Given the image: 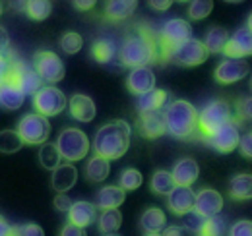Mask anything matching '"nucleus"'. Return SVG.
Here are the masks:
<instances>
[{"label":"nucleus","instance_id":"7c9ffc66","mask_svg":"<svg viewBox=\"0 0 252 236\" xmlns=\"http://www.w3.org/2000/svg\"><path fill=\"white\" fill-rule=\"evenodd\" d=\"M117 55V45L111 39H97L92 45V57L99 64H109Z\"/></svg>","mask_w":252,"mask_h":236},{"label":"nucleus","instance_id":"7ed1b4c3","mask_svg":"<svg viewBox=\"0 0 252 236\" xmlns=\"http://www.w3.org/2000/svg\"><path fill=\"white\" fill-rule=\"evenodd\" d=\"M163 118L169 136L183 142L198 136V111L189 101L177 99L169 103V107L163 111Z\"/></svg>","mask_w":252,"mask_h":236},{"label":"nucleus","instance_id":"ea45409f","mask_svg":"<svg viewBox=\"0 0 252 236\" xmlns=\"http://www.w3.org/2000/svg\"><path fill=\"white\" fill-rule=\"evenodd\" d=\"M204 221H206V217L198 215L194 209L189 211L187 215H183V227H185L189 233H196V235H200V233H202V227H204Z\"/></svg>","mask_w":252,"mask_h":236},{"label":"nucleus","instance_id":"c85d7f7f","mask_svg":"<svg viewBox=\"0 0 252 236\" xmlns=\"http://www.w3.org/2000/svg\"><path fill=\"white\" fill-rule=\"evenodd\" d=\"M227 41H229V31L223 30V28H212V30L206 33V37H204L202 43H204L208 55L210 53L212 55H220V53H223Z\"/></svg>","mask_w":252,"mask_h":236},{"label":"nucleus","instance_id":"9b49d317","mask_svg":"<svg viewBox=\"0 0 252 236\" xmlns=\"http://www.w3.org/2000/svg\"><path fill=\"white\" fill-rule=\"evenodd\" d=\"M251 72V64L243 59H225L221 60L214 72L216 82L221 86H231L241 80H245Z\"/></svg>","mask_w":252,"mask_h":236},{"label":"nucleus","instance_id":"49530a36","mask_svg":"<svg viewBox=\"0 0 252 236\" xmlns=\"http://www.w3.org/2000/svg\"><path fill=\"white\" fill-rule=\"evenodd\" d=\"M161 236H189V231L183 225H171V227L163 229V235Z\"/></svg>","mask_w":252,"mask_h":236},{"label":"nucleus","instance_id":"2eb2a0df","mask_svg":"<svg viewBox=\"0 0 252 236\" xmlns=\"http://www.w3.org/2000/svg\"><path fill=\"white\" fill-rule=\"evenodd\" d=\"M221 209H223V196H221L218 190H212V188H204L196 194V200H194V211L202 217H214V215H220Z\"/></svg>","mask_w":252,"mask_h":236},{"label":"nucleus","instance_id":"cd10ccee","mask_svg":"<svg viewBox=\"0 0 252 236\" xmlns=\"http://www.w3.org/2000/svg\"><path fill=\"white\" fill-rule=\"evenodd\" d=\"M111 175V165L107 159L99 157V155H94L88 163H86V178L90 182H103L107 180V177Z\"/></svg>","mask_w":252,"mask_h":236},{"label":"nucleus","instance_id":"9d476101","mask_svg":"<svg viewBox=\"0 0 252 236\" xmlns=\"http://www.w3.org/2000/svg\"><path fill=\"white\" fill-rule=\"evenodd\" d=\"M206 59H208V51L204 43L192 37L189 41L181 43L177 49H173L167 62H175L177 66H183V68H194V66L204 64Z\"/></svg>","mask_w":252,"mask_h":236},{"label":"nucleus","instance_id":"b1692460","mask_svg":"<svg viewBox=\"0 0 252 236\" xmlns=\"http://www.w3.org/2000/svg\"><path fill=\"white\" fill-rule=\"evenodd\" d=\"M138 8L136 0H111L105 4V20L111 24H119L125 22L126 18H130Z\"/></svg>","mask_w":252,"mask_h":236},{"label":"nucleus","instance_id":"6e6d98bb","mask_svg":"<svg viewBox=\"0 0 252 236\" xmlns=\"http://www.w3.org/2000/svg\"><path fill=\"white\" fill-rule=\"evenodd\" d=\"M2 12H4V4L0 2V16H2Z\"/></svg>","mask_w":252,"mask_h":236},{"label":"nucleus","instance_id":"0eeeda50","mask_svg":"<svg viewBox=\"0 0 252 236\" xmlns=\"http://www.w3.org/2000/svg\"><path fill=\"white\" fill-rule=\"evenodd\" d=\"M18 136L22 144L28 146H43L47 144V138L51 136V122L49 118L41 117L37 113L24 115L18 122Z\"/></svg>","mask_w":252,"mask_h":236},{"label":"nucleus","instance_id":"aec40b11","mask_svg":"<svg viewBox=\"0 0 252 236\" xmlns=\"http://www.w3.org/2000/svg\"><path fill=\"white\" fill-rule=\"evenodd\" d=\"M171 175H173V180H175L177 186H189L190 188L200 177V167H198V163L194 159L185 157V159H179L175 163Z\"/></svg>","mask_w":252,"mask_h":236},{"label":"nucleus","instance_id":"c756f323","mask_svg":"<svg viewBox=\"0 0 252 236\" xmlns=\"http://www.w3.org/2000/svg\"><path fill=\"white\" fill-rule=\"evenodd\" d=\"M121 225H123V213L119 209H105L101 211V215H97V227L103 235L117 233Z\"/></svg>","mask_w":252,"mask_h":236},{"label":"nucleus","instance_id":"72a5a7b5","mask_svg":"<svg viewBox=\"0 0 252 236\" xmlns=\"http://www.w3.org/2000/svg\"><path fill=\"white\" fill-rule=\"evenodd\" d=\"M39 163L43 169H49V171H55L59 165H61V153L55 144H43L39 149Z\"/></svg>","mask_w":252,"mask_h":236},{"label":"nucleus","instance_id":"423d86ee","mask_svg":"<svg viewBox=\"0 0 252 236\" xmlns=\"http://www.w3.org/2000/svg\"><path fill=\"white\" fill-rule=\"evenodd\" d=\"M57 149L66 163H78L90 153V138L80 128H66L57 138Z\"/></svg>","mask_w":252,"mask_h":236},{"label":"nucleus","instance_id":"864d4df0","mask_svg":"<svg viewBox=\"0 0 252 236\" xmlns=\"http://www.w3.org/2000/svg\"><path fill=\"white\" fill-rule=\"evenodd\" d=\"M12 235V225L0 215V236H10Z\"/></svg>","mask_w":252,"mask_h":236},{"label":"nucleus","instance_id":"58836bf2","mask_svg":"<svg viewBox=\"0 0 252 236\" xmlns=\"http://www.w3.org/2000/svg\"><path fill=\"white\" fill-rule=\"evenodd\" d=\"M214 10L212 0H194L189 2V18L190 20H206Z\"/></svg>","mask_w":252,"mask_h":236},{"label":"nucleus","instance_id":"13d9d810","mask_svg":"<svg viewBox=\"0 0 252 236\" xmlns=\"http://www.w3.org/2000/svg\"><path fill=\"white\" fill-rule=\"evenodd\" d=\"M146 236H161L159 233H156V235H146Z\"/></svg>","mask_w":252,"mask_h":236},{"label":"nucleus","instance_id":"f8f14e48","mask_svg":"<svg viewBox=\"0 0 252 236\" xmlns=\"http://www.w3.org/2000/svg\"><path fill=\"white\" fill-rule=\"evenodd\" d=\"M239 140H241L239 126L235 122H227L220 130H216L212 136H208L204 142L212 149H216L218 153L225 155V153H231L233 149L239 148Z\"/></svg>","mask_w":252,"mask_h":236},{"label":"nucleus","instance_id":"a18cd8bd","mask_svg":"<svg viewBox=\"0 0 252 236\" xmlns=\"http://www.w3.org/2000/svg\"><path fill=\"white\" fill-rule=\"evenodd\" d=\"M72 200L66 196V194H59L57 198H55V209L57 211H63V213H68L70 211V207H72Z\"/></svg>","mask_w":252,"mask_h":236},{"label":"nucleus","instance_id":"8fccbe9b","mask_svg":"<svg viewBox=\"0 0 252 236\" xmlns=\"http://www.w3.org/2000/svg\"><path fill=\"white\" fill-rule=\"evenodd\" d=\"M148 6L152 10H158V12H167L173 6V2L171 0H152V2H148Z\"/></svg>","mask_w":252,"mask_h":236},{"label":"nucleus","instance_id":"37998d69","mask_svg":"<svg viewBox=\"0 0 252 236\" xmlns=\"http://www.w3.org/2000/svg\"><path fill=\"white\" fill-rule=\"evenodd\" d=\"M227 236H252V221L241 219V221L233 223L231 229L227 231Z\"/></svg>","mask_w":252,"mask_h":236},{"label":"nucleus","instance_id":"c03bdc74","mask_svg":"<svg viewBox=\"0 0 252 236\" xmlns=\"http://www.w3.org/2000/svg\"><path fill=\"white\" fill-rule=\"evenodd\" d=\"M239 151L245 159H252V130L243 134L241 140H239Z\"/></svg>","mask_w":252,"mask_h":236},{"label":"nucleus","instance_id":"de8ad7c7","mask_svg":"<svg viewBox=\"0 0 252 236\" xmlns=\"http://www.w3.org/2000/svg\"><path fill=\"white\" fill-rule=\"evenodd\" d=\"M61 236H88V235H86V229H80L76 225L66 223L63 227V231H61Z\"/></svg>","mask_w":252,"mask_h":236},{"label":"nucleus","instance_id":"ddd939ff","mask_svg":"<svg viewBox=\"0 0 252 236\" xmlns=\"http://www.w3.org/2000/svg\"><path fill=\"white\" fill-rule=\"evenodd\" d=\"M225 59H247L252 57V31L247 28L235 30L233 35H229V41L223 49Z\"/></svg>","mask_w":252,"mask_h":236},{"label":"nucleus","instance_id":"5fc2aeb1","mask_svg":"<svg viewBox=\"0 0 252 236\" xmlns=\"http://www.w3.org/2000/svg\"><path fill=\"white\" fill-rule=\"evenodd\" d=\"M247 30L252 31V12L249 14V18H247Z\"/></svg>","mask_w":252,"mask_h":236},{"label":"nucleus","instance_id":"393cba45","mask_svg":"<svg viewBox=\"0 0 252 236\" xmlns=\"http://www.w3.org/2000/svg\"><path fill=\"white\" fill-rule=\"evenodd\" d=\"M167 227V215L159 207H148L140 217V229L146 235H156Z\"/></svg>","mask_w":252,"mask_h":236},{"label":"nucleus","instance_id":"dca6fc26","mask_svg":"<svg viewBox=\"0 0 252 236\" xmlns=\"http://www.w3.org/2000/svg\"><path fill=\"white\" fill-rule=\"evenodd\" d=\"M194 200L196 194L192 192V188L189 186H175V190L167 196V207L171 213L175 215H187L189 211L194 209Z\"/></svg>","mask_w":252,"mask_h":236},{"label":"nucleus","instance_id":"f704fd0d","mask_svg":"<svg viewBox=\"0 0 252 236\" xmlns=\"http://www.w3.org/2000/svg\"><path fill=\"white\" fill-rule=\"evenodd\" d=\"M229 231L227 227V221L225 217L221 215H214V217H206L204 221V227H202V233L200 235H206V236H225Z\"/></svg>","mask_w":252,"mask_h":236},{"label":"nucleus","instance_id":"412c9836","mask_svg":"<svg viewBox=\"0 0 252 236\" xmlns=\"http://www.w3.org/2000/svg\"><path fill=\"white\" fill-rule=\"evenodd\" d=\"M78 182V169L72 165V163H64L59 165L55 171H53V177H51V186L55 192L59 194H66L68 190H72Z\"/></svg>","mask_w":252,"mask_h":236},{"label":"nucleus","instance_id":"20e7f679","mask_svg":"<svg viewBox=\"0 0 252 236\" xmlns=\"http://www.w3.org/2000/svg\"><path fill=\"white\" fill-rule=\"evenodd\" d=\"M156 39H158L159 59L167 62L173 49H177L181 43L192 39V26L183 18H171L161 26Z\"/></svg>","mask_w":252,"mask_h":236},{"label":"nucleus","instance_id":"f3484780","mask_svg":"<svg viewBox=\"0 0 252 236\" xmlns=\"http://www.w3.org/2000/svg\"><path fill=\"white\" fill-rule=\"evenodd\" d=\"M68 109H70V117L78 120V122H92L97 115L94 99L84 95V93L72 95L70 101H68Z\"/></svg>","mask_w":252,"mask_h":236},{"label":"nucleus","instance_id":"052dcab7","mask_svg":"<svg viewBox=\"0 0 252 236\" xmlns=\"http://www.w3.org/2000/svg\"><path fill=\"white\" fill-rule=\"evenodd\" d=\"M198 236H206V235H198Z\"/></svg>","mask_w":252,"mask_h":236},{"label":"nucleus","instance_id":"a211bd4d","mask_svg":"<svg viewBox=\"0 0 252 236\" xmlns=\"http://www.w3.org/2000/svg\"><path fill=\"white\" fill-rule=\"evenodd\" d=\"M138 130L146 140H158L163 134H167L165 130V118H163V111H156V113H146L140 115L138 120Z\"/></svg>","mask_w":252,"mask_h":236},{"label":"nucleus","instance_id":"4be33fe9","mask_svg":"<svg viewBox=\"0 0 252 236\" xmlns=\"http://www.w3.org/2000/svg\"><path fill=\"white\" fill-rule=\"evenodd\" d=\"M169 101V91L165 89H152L144 95L138 97V103H136V109L140 115H146V113H156L161 111L165 107V103Z\"/></svg>","mask_w":252,"mask_h":236},{"label":"nucleus","instance_id":"4c0bfd02","mask_svg":"<svg viewBox=\"0 0 252 236\" xmlns=\"http://www.w3.org/2000/svg\"><path fill=\"white\" fill-rule=\"evenodd\" d=\"M82 47H84V39L76 31H68L61 37V49L66 55H76L82 51Z\"/></svg>","mask_w":252,"mask_h":236},{"label":"nucleus","instance_id":"3c124183","mask_svg":"<svg viewBox=\"0 0 252 236\" xmlns=\"http://www.w3.org/2000/svg\"><path fill=\"white\" fill-rule=\"evenodd\" d=\"M8 51H10V35L0 26V53H8Z\"/></svg>","mask_w":252,"mask_h":236},{"label":"nucleus","instance_id":"f03ea898","mask_svg":"<svg viewBox=\"0 0 252 236\" xmlns=\"http://www.w3.org/2000/svg\"><path fill=\"white\" fill-rule=\"evenodd\" d=\"M159 59L158 53V39L150 30H138L130 33L125 39L121 53H119V60L125 68H144L148 64H152L154 60Z\"/></svg>","mask_w":252,"mask_h":236},{"label":"nucleus","instance_id":"bf43d9fd","mask_svg":"<svg viewBox=\"0 0 252 236\" xmlns=\"http://www.w3.org/2000/svg\"><path fill=\"white\" fill-rule=\"evenodd\" d=\"M251 89H252V76H251Z\"/></svg>","mask_w":252,"mask_h":236},{"label":"nucleus","instance_id":"09e8293b","mask_svg":"<svg viewBox=\"0 0 252 236\" xmlns=\"http://www.w3.org/2000/svg\"><path fill=\"white\" fill-rule=\"evenodd\" d=\"M8 53H0V86L6 82V76H8Z\"/></svg>","mask_w":252,"mask_h":236},{"label":"nucleus","instance_id":"6ab92c4d","mask_svg":"<svg viewBox=\"0 0 252 236\" xmlns=\"http://www.w3.org/2000/svg\"><path fill=\"white\" fill-rule=\"evenodd\" d=\"M97 221V207L90 202H74L70 211H68V223L76 225L80 229H86L90 225H94Z\"/></svg>","mask_w":252,"mask_h":236},{"label":"nucleus","instance_id":"79ce46f5","mask_svg":"<svg viewBox=\"0 0 252 236\" xmlns=\"http://www.w3.org/2000/svg\"><path fill=\"white\" fill-rule=\"evenodd\" d=\"M10 236H45V231L35 223H26V225L12 227V235Z\"/></svg>","mask_w":252,"mask_h":236},{"label":"nucleus","instance_id":"4d7b16f0","mask_svg":"<svg viewBox=\"0 0 252 236\" xmlns=\"http://www.w3.org/2000/svg\"><path fill=\"white\" fill-rule=\"evenodd\" d=\"M103 236H119L117 233H109V235H103Z\"/></svg>","mask_w":252,"mask_h":236},{"label":"nucleus","instance_id":"2f4dec72","mask_svg":"<svg viewBox=\"0 0 252 236\" xmlns=\"http://www.w3.org/2000/svg\"><path fill=\"white\" fill-rule=\"evenodd\" d=\"M175 180H173V175L169 171H156L154 177L150 180V188L154 194L158 196H169L173 190H175Z\"/></svg>","mask_w":252,"mask_h":236},{"label":"nucleus","instance_id":"f257e3e1","mask_svg":"<svg viewBox=\"0 0 252 236\" xmlns=\"http://www.w3.org/2000/svg\"><path fill=\"white\" fill-rule=\"evenodd\" d=\"M130 138H132V128L126 120H111L103 124L94 138V151L95 155L111 161H117L125 155L130 148Z\"/></svg>","mask_w":252,"mask_h":236},{"label":"nucleus","instance_id":"603ef678","mask_svg":"<svg viewBox=\"0 0 252 236\" xmlns=\"http://www.w3.org/2000/svg\"><path fill=\"white\" fill-rule=\"evenodd\" d=\"M72 6L76 8V10H80V12H90V10H94L95 8V2L94 0H76V2H72Z\"/></svg>","mask_w":252,"mask_h":236},{"label":"nucleus","instance_id":"a19ab883","mask_svg":"<svg viewBox=\"0 0 252 236\" xmlns=\"http://www.w3.org/2000/svg\"><path fill=\"white\" fill-rule=\"evenodd\" d=\"M237 120L235 124L239 126V120H252V97H243L237 101Z\"/></svg>","mask_w":252,"mask_h":236},{"label":"nucleus","instance_id":"e433bc0d","mask_svg":"<svg viewBox=\"0 0 252 236\" xmlns=\"http://www.w3.org/2000/svg\"><path fill=\"white\" fill-rule=\"evenodd\" d=\"M142 182H144V177H142V173H140L138 169H125V171L121 173V177H119V186H121L125 192H134V190H138V188L142 186Z\"/></svg>","mask_w":252,"mask_h":236},{"label":"nucleus","instance_id":"1a4fd4ad","mask_svg":"<svg viewBox=\"0 0 252 236\" xmlns=\"http://www.w3.org/2000/svg\"><path fill=\"white\" fill-rule=\"evenodd\" d=\"M33 107H35V113L41 117H59L68 107V99L59 88L45 86L33 95Z\"/></svg>","mask_w":252,"mask_h":236},{"label":"nucleus","instance_id":"c9c22d12","mask_svg":"<svg viewBox=\"0 0 252 236\" xmlns=\"http://www.w3.org/2000/svg\"><path fill=\"white\" fill-rule=\"evenodd\" d=\"M22 140L18 136L16 130H2L0 132V153H6V155H12L16 151L22 149Z\"/></svg>","mask_w":252,"mask_h":236},{"label":"nucleus","instance_id":"a878e982","mask_svg":"<svg viewBox=\"0 0 252 236\" xmlns=\"http://www.w3.org/2000/svg\"><path fill=\"white\" fill-rule=\"evenodd\" d=\"M229 196L235 202H247L252 200V175L241 173L229 180Z\"/></svg>","mask_w":252,"mask_h":236},{"label":"nucleus","instance_id":"6e6552de","mask_svg":"<svg viewBox=\"0 0 252 236\" xmlns=\"http://www.w3.org/2000/svg\"><path fill=\"white\" fill-rule=\"evenodd\" d=\"M33 70L37 72L41 82H45L49 86L59 84L66 74L64 62L53 51H37L33 55Z\"/></svg>","mask_w":252,"mask_h":236},{"label":"nucleus","instance_id":"39448f33","mask_svg":"<svg viewBox=\"0 0 252 236\" xmlns=\"http://www.w3.org/2000/svg\"><path fill=\"white\" fill-rule=\"evenodd\" d=\"M227 122H233L231 105L223 99L210 101L198 113V136H202V140H206L208 136H212L216 130H220L221 126H225Z\"/></svg>","mask_w":252,"mask_h":236},{"label":"nucleus","instance_id":"4468645a","mask_svg":"<svg viewBox=\"0 0 252 236\" xmlns=\"http://www.w3.org/2000/svg\"><path fill=\"white\" fill-rule=\"evenodd\" d=\"M126 89L136 97L156 89V74H154V70L150 66L130 70V74L126 76Z\"/></svg>","mask_w":252,"mask_h":236},{"label":"nucleus","instance_id":"473e14b6","mask_svg":"<svg viewBox=\"0 0 252 236\" xmlns=\"http://www.w3.org/2000/svg\"><path fill=\"white\" fill-rule=\"evenodd\" d=\"M53 12V2L49 0H30L26 2V14L28 18H32L35 22H43L51 16Z\"/></svg>","mask_w":252,"mask_h":236},{"label":"nucleus","instance_id":"bb28decb","mask_svg":"<svg viewBox=\"0 0 252 236\" xmlns=\"http://www.w3.org/2000/svg\"><path fill=\"white\" fill-rule=\"evenodd\" d=\"M26 101L24 91L12 82H4L0 86V107H4L6 111H18Z\"/></svg>","mask_w":252,"mask_h":236},{"label":"nucleus","instance_id":"5701e85b","mask_svg":"<svg viewBox=\"0 0 252 236\" xmlns=\"http://www.w3.org/2000/svg\"><path fill=\"white\" fill-rule=\"evenodd\" d=\"M125 200L126 192L121 186H105L95 196V207H99L101 211H105V209H119L125 204Z\"/></svg>","mask_w":252,"mask_h":236}]
</instances>
